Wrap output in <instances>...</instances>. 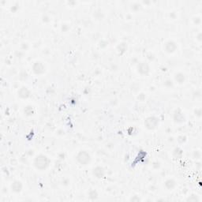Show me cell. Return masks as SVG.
Masks as SVG:
<instances>
[{
	"instance_id": "30bf717a",
	"label": "cell",
	"mask_w": 202,
	"mask_h": 202,
	"mask_svg": "<svg viewBox=\"0 0 202 202\" xmlns=\"http://www.w3.org/2000/svg\"><path fill=\"white\" fill-rule=\"evenodd\" d=\"M94 175H96L97 178H101L104 175V170L100 167H97L93 170Z\"/></svg>"
},
{
	"instance_id": "277c9868",
	"label": "cell",
	"mask_w": 202,
	"mask_h": 202,
	"mask_svg": "<svg viewBox=\"0 0 202 202\" xmlns=\"http://www.w3.org/2000/svg\"><path fill=\"white\" fill-rule=\"evenodd\" d=\"M33 72L37 74V75H40L42 73H44L45 71V67H44V64L40 62H36V63H34L33 67Z\"/></svg>"
},
{
	"instance_id": "8992f818",
	"label": "cell",
	"mask_w": 202,
	"mask_h": 202,
	"mask_svg": "<svg viewBox=\"0 0 202 202\" xmlns=\"http://www.w3.org/2000/svg\"><path fill=\"white\" fill-rule=\"evenodd\" d=\"M138 72H139L142 75H145V74H148V73L149 72V67L148 66V64H146L145 63H141L138 67Z\"/></svg>"
},
{
	"instance_id": "52a82bcc",
	"label": "cell",
	"mask_w": 202,
	"mask_h": 202,
	"mask_svg": "<svg viewBox=\"0 0 202 202\" xmlns=\"http://www.w3.org/2000/svg\"><path fill=\"white\" fill-rule=\"evenodd\" d=\"M11 190L14 193H20L22 190V184L21 182L14 181L11 184Z\"/></svg>"
},
{
	"instance_id": "3957f363",
	"label": "cell",
	"mask_w": 202,
	"mask_h": 202,
	"mask_svg": "<svg viewBox=\"0 0 202 202\" xmlns=\"http://www.w3.org/2000/svg\"><path fill=\"white\" fill-rule=\"evenodd\" d=\"M158 124V119L156 118V117H149L148 119H146V120L145 121V126L148 129H156Z\"/></svg>"
},
{
	"instance_id": "7c38bea8",
	"label": "cell",
	"mask_w": 202,
	"mask_h": 202,
	"mask_svg": "<svg viewBox=\"0 0 202 202\" xmlns=\"http://www.w3.org/2000/svg\"><path fill=\"white\" fill-rule=\"evenodd\" d=\"M165 185H166V187L168 190H171V189H173L175 186V182L174 180H172V179H169V180H167L165 182Z\"/></svg>"
},
{
	"instance_id": "7a4b0ae2",
	"label": "cell",
	"mask_w": 202,
	"mask_h": 202,
	"mask_svg": "<svg viewBox=\"0 0 202 202\" xmlns=\"http://www.w3.org/2000/svg\"><path fill=\"white\" fill-rule=\"evenodd\" d=\"M90 155L86 151H81L77 153V160L81 165H87L90 162Z\"/></svg>"
},
{
	"instance_id": "6da1fadb",
	"label": "cell",
	"mask_w": 202,
	"mask_h": 202,
	"mask_svg": "<svg viewBox=\"0 0 202 202\" xmlns=\"http://www.w3.org/2000/svg\"><path fill=\"white\" fill-rule=\"evenodd\" d=\"M49 164H50L49 159L43 154L38 155L35 158L33 162L34 167L37 170H40V171H44V170L48 168Z\"/></svg>"
},
{
	"instance_id": "8fae6325",
	"label": "cell",
	"mask_w": 202,
	"mask_h": 202,
	"mask_svg": "<svg viewBox=\"0 0 202 202\" xmlns=\"http://www.w3.org/2000/svg\"><path fill=\"white\" fill-rule=\"evenodd\" d=\"M174 116H175V120L176 122H178V123H181V122L184 121V119L180 118V116H184L183 114H182V112H179L178 110H176L175 113V115H174Z\"/></svg>"
},
{
	"instance_id": "9c48e42d",
	"label": "cell",
	"mask_w": 202,
	"mask_h": 202,
	"mask_svg": "<svg viewBox=\"0 0 202 202\" xmlns=\"http://www.w3.org/2000/svg\"><path fill=\"white\" fill-rule=\"evenodd\" d=\"M175 81H177L178 83L179 84H182L185 81V76H184L183 73H177L175 77Z\"/></svg>"
},
{
	"instance_id": "ba28073f",
	"label": "cell",
	"mask_w": 202,
	"mask_h": 202,
	"mask_svg": "<svg viewBox=\"0 0 202 202\" xmlns=\"http://www.w3.org/2000/svg\"><path fill=\"white\" fill-rule=\"evenodd\" d=\"M29 94H30V92L29 91V89H28L27 88H21V89H20V91L18 92V96L21 97V98H23V99H25V98H28L29 96Z\"/></svg>"
},
{
	"instance_id": "5b68a950",
	"label": "cell",
	"mask_w": 202,
	"mask_h": 202,
	"mask_svg": "<svg viewBox=\"0 0 202 202\" xmlns=\"http://www.w3.org/2000/svg\"><path fill=\"white\" fill-rule=\"evenodd\" d=\"M164 49L165 51L167 52V53H170V54L174 53L177 49V44H176L175 42L172 41V40H169L165 44Z\"/></svg>"
}]
</instances>
